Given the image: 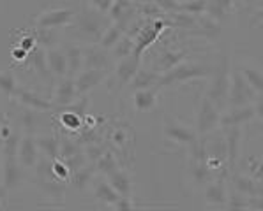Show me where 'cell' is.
<instances>
[{
	"mask_svg": "<svg viewBox=\"0 0 263 211\" xmlns=\"http://www.w3.org/2000/svg\"><path fill=\"white\" fill-rule=\"evenodd\" d=\"M83 152L82 148H80V144L76 143V141L69 139V137H64V139L59 141V157L62 158H69L72 155H76V153Z\"/></svg>",
	"mask_w": 263,
	"mask_h": 211,
	"instance_id": "cell-39",
	"label": "cell"
},
{
	"mask_svg": "<svg viewBox=\"0 0 263 211\" xmlns=\"http://www.w3.org/2000/svg\"><path fill=\"white\" fill-rule=\"evenodd\" d=\"M88 2H90V7H94V9H97L99 13L108 14L113 0H88Z\"/></svg>",
	"mask_w": 263,
	"mask_h": 211,
	"instance_id": "cell-50",
	"label": "cell"
},
{
	"mask_svg": "<svg viewBox=\"0 0 263 211\" xmlns=\"http://www.w3.org/2000/svg\"><path fill=\"white\" fill-rule=\"evenodd\" d=\"M11 134V129L9 127H2V131H0V136H2V139H6L7 136Z\"/></svg>",
	"mask_w": 263,
	"mask_h": 211,
	"instance_id": "cell-54",
	"label": "cell"
},
{
	"mask_svg": "<svg viewBox=\"0 0 263 211\" xmlns=\"http://www.w3.org/2000/svg\"><path fill=\"white\" fill-rule=\"evenodd\" d=\"M20 134L16 132H11L9 136L4 139L2 146H0V153H2V157H16V153H18V144H20Z\"/></svg>",
	"mask_w": 263,
	"mask_h": 211,
	"instance_id": "cell-38",
	"label": "cell"
},
{
	"mask_svg": "<svg viewBox=\"0 0 263 211\" xmlns=\"http://www.w3.org/2000/svg\"><path fill=\"white\" fill-rule=\"evenodd\" d=\"M76 88L72 78H60L55 88V106H71L76 100Z\"/></svg>",
	"mask_w": 263,
	"mask_h": 211,
	"instance_id": "cell-20",
	"label": "cell"
},
{
	"mask_svg": "<svg viewBox=\"0 0 263 211\" xmlns=\"http://www.w3.org/2000/svg\"><path fill=\"white\" fill-rule=\"evenodd\" d=\"M260 95L253 90L240 74V71L230 72L228 95H226V108H240V106L253 104L254 99Z\"/></svg>",
	"mask_w": 263,
	"mask_h": 211,
	"instance_id": "cell-5",
	"label": "cell"
},
{
	"mask_svg": "<svg viewBox=\"0 0 263 211\" xmlns=\"http://www.w3.org/2000/svg\"><path fill=\"white\" fill-rule=\"evenodd\" d=\"M46 60L48 67H50L51 76L55 78H67V60L64 55V50L60 48H48L46 50Z\"/></svg>",
	"mask_w": 263,
	"mask_h": 211,
	"instance_id": "cell-19",
	"label": "cell"
},
{
	"mask_svg": "<svg viewBox=\"0 0 263 211\" xmlns=\"http://www.w3.org/2000/svg\"><path fill=\"white\" fill-rule=\"evenodd\" d=\"M103 152H106V150L103 148L101 144H94V143H90L85 148V157H87V160L88 162H96L97 158H99L101 155H103Z\"/></svg>",
	"mask_w": 263,
	"mask_h": 211,
	"instance_id": "cell-48",
	"label": "cell"
},
{
	"mask_svg": "<svg viewBox=\"0 0 263 211\" xmlns=\"http://www.w3.org/2000/svg\"><path fill=\"white\" fill-rule=\"evenodd\" d=\"M138 16H140L138 4L133 2V0H113L110 11H108L110 22L122 28L124 34L129 28V25H131Z\"/></svg>",
	"mask_w": 263,
	"mask_h": 211,
	"instance_id": "cell-7",
	"label": "cell"
},
{
	"mask_svg": "<svg viewBox=\"0 0 263 211\" xmlns=\"http://www.w3.org/2000/svg\"><path fill=\"white\" fill-rule=\"evenodd\" d=\"M23 181V167L18 157H2V186L13 190Z\"/></svg>",
	"mask_w": 263,
	"mask_h": 211,
	"instance_id": "cell-13",
	"label": "cell"
},
{
	"mask_svg": "<svg viewBox=\"0 0 263 211\" xmlns=\"http://www.w3.org/2000/svg\"><path fill=\"white\" fill-rule=\"evenodd\" d=\"M30 35L35 40V46H41V48H44V50L53 48L57 44V34L53 32V28L35 27Z\"/></svg>",
	"mask_w": 263,
	"mask_h": 211,
	"instance_id": "cell-31",
	"label": "cell"
},
{
	"mask_svg": "<svg viewBox=\"0 0 263 211\" xmlns=\"http://www.w3.org/2000/svg\"><path fill=\"white\" fill-rule=\"evenodd\" d=\"M226 209L230 211H242V209H249V204H248V197L242 196V194H230L228 192V199H226V204H224Z\"/></svg>",
	"mask_w": 263,
	"mask_h": 211,
	"instance_id": "cell-42",
	"label": "cell"
},
{
	"mask_svg": "<svg viewBox=\"0 0 263 211\" xmlns=\"http://www.w3.org/2000/svg\"><path fill=\"white\" fill-rule=\"evenodd\" d=\"M164 134H166L168 139L175 141V143L180 144H191L194 139H196V131H191L189 127H184V125L179 123H168L164 127Z\"/></svg>",
	"mask_w": 263,
	"mask_h": 211,
	"instance_id": "cell-25",
	"label": "cell"
},
{
	"mask_svg": "<svg viewBox=\"0 0 263 211\" xmlns=\"http://www.w3.org/2000/svg\"><path fill=\"white\" fill-rule=\"evenodd\" d=\"M133 50H135V40H133V37H129V35H122V37L119 39V43L115 44V46L111 48V58L115 60H120V58H125L127 55H131Z\"/></svg>",
	"mask_w": 263,
	"mask_h": 211,
	"instance_id": "cell-34",
	"label": "cell"
},
{
	"mask_svg": "<svg viewBox=\"0 0 263 211\" xmlns=\"http://www.w3.org/2000/svg\"><path fill=\"white\" fill-rule=\"evenodd\" d=\"M94 196L97 201H101V202H104V204H113V202L117 201L120 196H119V192H117L113 186L108 183V181H99V183L96 185V188H94Z\"/></svg>",
	"mask_w": 263,
	"mask_h": 211,
	"instance_id": "cell-32",
	"label": "cell"
},
{
	"mask_svg": "<svg viewBox=\"0 0 263 211\" xmlns=\"http://www.w3.org/2000/svg\"><path fill=\"white\" fill-rule=\"evenodd\" d=\"M164 14H170V13H179V0H152Z\"/></svg>",
	"mask_w": 263,
	"mask_h": 211,
	"instance_id": "cell-47",
	"label": "cell"
},
{
	"mask_svg": "<svg viewBox=\"0 0 263 211\" xmlns=\"http://www.w3.org/2000/svg\"><path fill=\"white\" fill-rule=\"evenodd\" d=\"M92 178H94V167H90V165H83V167H80V169H76V171L71 173L69 180H71L72 188L83 192V190L92 183Z\"/></svg>",
	"mask_w": 263,
	"mask_h": 211,
	"instance_id": "cell-28",
	"label": "cell"
},
{
	"mask_svg": "<svg viewBox=\"0 0 263 211\" xmlns=\"http://www.w3.org/2000/svg\"><path fill=\"white\" fill-rule=\"evenodd\" d=\"M222 129H224V141H226V164H228L230 171H233L237 165L238 155H240L242 127L232 125V127H222Z\"/></svg>",
	"mask_w": 263,
	"mask_h": 211,
	"instance_id": "cell-12",
	"label": "cell"
},
{
	"mask_svg": "<svg viewBox=\"0 0 263 211\" xmlns=\"http://www.w3.org/2000/svg\"><path fill=\"white\" fill-rule=\"evenodd\" d=\"M111 206L117 211H133V209H135V206H133V201H131V197H129V196H120Z\"/></svg>",
	"mask_w": 263,
	"mask_h": 211,
	"instance_id": "cell-49",
	"label": "cell"
},
{
	"mask_svg": "<svg viewBox=\"0 0 263 211\" xmlns=\"http://www.w3.org/2000/svg\"><path fill=\"white\" fill-rule=\"evenodd\" d=\"M226 199H228V186L224 180L210 181L205 188V202L209 206H224Z\"/></svg>",
	"mask_w": 263,
	"mask_h": 211,
	"instance_id": "cell-21",
	"label": "cell"
},
{
	"mask_svg": "<svg viewBox=\"0 0 263 211\" xmlns=\"http://www.w3.org/2000/svg\"><path fill=\"white\" fill-rule=\"evenodd\" d=\"M212 72V67L205 66L200 62H180L179 66L172 67L170 71L161 74L159 81H157V88L161 87H173V85L187 83L191 79L207 78Z\"/></svg>",
	"mask_w": 263,
	"mask_h": 211,
	"instance_id": "cell-3",
	"label": "cell"
},
{
	"mask_svg": "<svg viewBox=\"0 0 263 211\" xmlns=\"http://www.w3.org/2000/svg\"><path fill=\"white\" fill-rule=\"evenodd\" d=\"M108 183H110L113 188L119 192V196H131L133 190V183L129 174L124 171V169L117 167L115 171L108 174Z\"/></svg>",
	"mask_w": 263,
	"mask_h": 211,
	"instance_id": "cell-26",
	"label": "cell"
},
{
	"mask_svg": "<svg viewBox=\"0 0 263 211\" xmlns=\"http://www.w3.org/2000/svg\"><path fill=\"white\" fill-rule=\"evenodd\" d=\"M30 64L34 67V71L37 72V76L41 79H50L51 72L50 67H48V60H46V50L41 46H35L34 50L30 51Z\"/></svg>",
	"mask_w": 263,
	"mask_h": 211,
	"instance_id": "cell-27",
	"label": "cell"
},
{
	"mask_svg": "<svg viewBox=\"0 0 263 211\" xmlns=\"http://www.w3.org/2000/svg\"><path fill=\"white\" fill-rule=\"evenodd\" d=\"M230 58L226 55L219 56L217 64L212 67L210 72V87L207 92V99L216 106L217 109H224L226 108V95H228V85H230Z\"/></svg>",
	"mask_w": 263,
	"mask_h": 211,
	"instance_id": "cell-2",
	"label": "cell"
},
{
	"mask_svg": "<svg viewBox=\"0 0 263 211\" xmlns=\"http://www.w3.org/2000/svg\"><path fill=\"white\" fill-rule=\"evenodd\" d=\"M11 55H13V58H14V60H18V62H23V60L27 58L28 51H27V50H23V48L20 46V48H14V50H13V53H11Z\"/></svg>",
	"mask_w": 263,
	"mask_h": 211,
	"instance_id": "cell-52",
	"label": "cell"
},
{
	"mask_svg": "<svg viewBox=\"0 0 263 211\" xmlns=\"http://www.w3.org/2000/svg\"><path fill=\"white\" fill-rule=\"evenodd\" d=\"M205 7H207V0H184L179 4V11L191 16H200L205 13Z\"/></svg>",
	"mask_w": 263,
	"mask_h": 211,
	"instance_id": "cell-37",
	"label": "cell"
},
{
	"mask_svg": "<svg viewBox=\"0 0 263 211\" xmlns=\"http://www.w3.org/2000/svg\"><path fill=\"white\" fill-rule=\"evenodd\" d=\"M83 60H85V69H97V71H108L113 69L111 55L108 50H103L101 46H88L83 48Z\"/></svg>",
	"mask_w": 263,
	"mask_h": 211,
	"instance_id": "cell-11",
	"label": "cell"
},
{
	"mask_svg": "<svg viewBox=\"0 0 263 211\" xmlns=\"http://www.w3.org/2000/svg\"><path fill=\"white\" fill-rule=\"evenodd\" d=\"M232 185L237 194H242V196H246V197L261 196V181H256L251 176L232 174Z\"/></svg>",
	"mask_w": 263,
	"mask_h": 211,
	"instance_id": "cell-18",
	"label": "cell"
},
{
	"mask_svg": "<svg viewBox=\"0 0 263 211\" xmlns=\"http://www.w3.org/2000/svg\"><path fill=\"white\" fill-rule=\"evenodd\" d=\"M94 164H96V171L101 174H106V176L119 167V162H117V158L111 152H103V155L97 158Z\"/></svg>",
	"mask_w": 263,
	"mask_h": 211,
	"instance_id": "cell-35",
	"label": "cell"
},
{
	"mask_svg": "<svg viewBox=\"0 0 263 211\" xmlns=\"http://www.w3.org/2000/svg\"><path fill=\"white\" fill-rule=\"evenodd\" d=\"M4 196H6V188H4V186H2V188H0V202H2Z\"/></svg>",
	"mask_w": 263,
	"mask_h": 211,
	"instance_id": "cell-55",
	"label": "cell"
},
{
	"mask_svg": "<svg viewBox=\"0 0 263 211\" xmlns=\"http://www.w3.org/2000/svg\"><path fill=\"white\" fill-rule=\"evenodd\" d=\"M141 58L136 55H127L125 58L117 60V66L113 67V79H115L117 88H124L129 85V81L135 76V72L140 69Z\"/></svg>",
	"mask_w": 263,
	"mask_h": 211,
	"instance_id": "cell-9",
	"label": "cell"
},
{
	"mask_svg": "<svg viewBox=\"0 0 263 211\" xmlns=\"http://www.w3.org/2000/svg\"><path fill=\"white\" fill-rule=\"evenodd\" d=\"M76 11L69 9V7H59V9H46L35 18V27H44V28H60L67 27L74 19Z\"/></svg>",
	"mask_w": 263,
	"mask_h": 211,
	"instance_id": "cell-8",
	"label": "cell"
},
{
	"mask_svg": "<svg viewBox=\"0 0 263 211\" xmlns=\"http://www.w3.org/2000/svg\"><path fill=\"white\" fill-rule=\"evenodd\" d=\"M62 50L67 60V78H74L76 74H80L85 69L83 48L76 46V44H66Z\"/></svg>",
	"mask_w": 263,
	"mask_h": 211,
	"instance_id": "cell-17",
	"label": "cell"
},
{
	"mask_svg": "<svg viewBox=\"0 0 263 211\" xmlns=\"http://www.w3.org/2000/svg\"><path fill=\"white\" fill-rule=\"evenodd\" d=\"M51 171H53V176L57 178V180H60V181L69 180V176H71L69 167H67L64 162L57 160V158H53V162H51Z\"/></svg>",
	"mask_w": 263,
	"mask_h": 211,
	"instance_id": "cell-46",
	"label": "cell"
},
{
	"mask_svg": "<svg viewBox=\"0 0 263 211\" xmlns=\"http://www.w3.org/2000/svg\"><path fill=\"white\" fill-rule=\"evenodd\" d=\"M166 27H173V23L170 19L164 18H147L145 23L140 27V30L136 32V35L133 37L135 40V50H133V55L136 56H143L145 50H147L151 44H154L157 40V37L161 35V32Z\"/></svg>",
	"mask_w": 263,
	"mask_h": 211,
	"instance_id": "cell-4",
	"label": "cell"
},
{
	"mask_svg": "<svg viewBox=\"0 0 263 211\" xmlns=\"http://www.w3.org/2000/svg\"><path fill=\"white\" fill-rule=\"evenodd\" d=\"M22 48L23 50H27V51H32L35 48V40L32 35H27L25 39H22Z\"/></svg>",
	"mask_w": 263,
	"mask_h": 211,
	"instance_id": "cell-53",
	"label": "cell"
},
{
	"mask_svg": "<svg viewBox=\"0 0 263 211\" xmlns=\"http://www.w3.org/2000/svg\"><path fill=\"white\" fill-rule=\"evenodd\" d=\"M39 185H41V188L48 194V196H51L55 199L64 196V186L57 183L55 180H39Z\"/></svg>",
	"mask_w": 263,
	"mask_h": 211,
	"instance_id": "cell-43",
	"label": "cell"
},
{
	"mask_svg": "<svg viewBox=\"0 0 263 211\" xmlns=\"http://www.w3.org/2000/svg\"><path fill=\"white\" fill-rule=\"evenodd\" d=\"M191 174L193 180L196 181L198 185L207 183L209 176H210V169L207 162H191Z\"/></svg>",
	"mask_w": 263,
	"mask_h": 211,
	"instance_id": "cell-41",
	"label": "cell"
},
{
	"mask_svg": "<svg viewBox=\"0 0 263 211\" xmlns=\"http://www.w3.org/2000/svg\"><path fill=\"white\" fill-rule=\"evenodd\" d=\"M110 18L108 14L99 13L94 7H83L80 13L74 14L72 19V32L78 39L85 40L88 44H97V40L101 39L103 32L106 30L110 25Z\"/></svg>",
	"mask_w": 263,
	"mask_h": 211,
	"instance_id": "cell-1",
	"label": "cell"
},
{
	"mask_svg": "<svg viewBox=\"0 0 263 211\" xmlns=\"http://www.w3.org/2000/svg\"><path fill=\"white\" fill-rule=\"evenodd\" d=\"M13 97L20 104H23L25 108L32 109V111H50L51 109V102H48L46 99H43L41 95H37V93H34L32 90L16 88Z\"/></svg>",
	"mask_w": 263,
	"mask_h": 211,
	"instance_id": "cell-16",
	"label": "cell"
},
{
	"mask_svg": "<svg viewBox=\"0 0 263 211\" xmlns=\"http://www.w3.org/2000/svg\"><path fill=\"white\" fill-rule=\"evenodd\" d=\"M184 60V53H175V51H163L156 58V72H166L172 67L179 66Z\"/></svg>",
	"mask_w": 263,
	"mask_h": 211,
	"instance_id": "cell-29",
	"label": "cell"
},
{
	"mask_svg": "<svg viewBox=\"0 0 263 211\" xmlns=\"http://www.w3.org/2000/svg\"><path fill=\"white\" fill-rule=\"evenodd\" d=\"M20 123L23 125V131L27 134H34L35 129H37V120H35L34 111H23L20 115Z\"/></svg>",
	"mask_w": 263,
	"mask_h": 211,
	"instance_id": "cell-44",
	"label": "cell"
},
{
	"mask_svg": "<svg viewBox=\"0 0 263 211\" xmlns=\"http://www.w3.org/2000/svg\"><path fill=\"white\" fill-rule=\"evenodd\" d=\"M219 120H221V111L210 102L207 97H203L200 106H198V113H196V136L205 137L216 127H219Z\"/></svg>",
	"mask_w": 263,
	"mask_h": 211,
	"instance_id": "cell-6",
	"label": "cell"
},
{
	"mask_svg": "<svg viewBox=\"0 0 263 211\" xmlns=\"http://www.w3.org/2000/svg\"><path fill=\"white\" fill-rule=\"evenodd\" d=\"M133 2H136V4H148V2H152V0H133Z\"/></svg>",
	"mask_w": 263,
	"mask_h": 211,
	"instance_id": "cell-56",
	"label": "cell"
},
{
	"mask_svg": "<svg viewBox=\"0 0 263 211\" xmlns=\"http://www.w3.org/2000/svg\"><path fill=\"white\" fill-rule=\"evenodd\" d=\"M161 74L156 71H147V69H138L135 72V76L129 81L127 87L131 90H145V88H152V87H157V81H159Z\"/></svg>",
	"mask_w": 263,
	"mask_h": 211,
	"instance_id": "cell-22",
	"label": "cell"
},
{
	"mask_svg": "<svg viewBox=\"0 0 263 211\" xmlns=\"http://www.w3.org/2000/svg\"><path fill=\"white\" fill-rule=\"evenodd\" d=\"M37 143V150L43 152L48 158H59V139L53 136H41L35 139Z\"/></svg>",
	"mask_w": 263,
	"mask_h": 211,
	"instance_id": "cell-33",
	"label": "cell"
},
{
	"mask_svg": "<svg viewBox=\"0 0 263 211\" xmlns=\"http://www.w3.org/2000/svg\"><path fill=\"white\" fill-rule=\"evenodd\" d=\"M240 74L244 76V79L248 81V85L253 88L256 93H261L263 92V74L261 71L254 67H244L240 69Z\"/></svg>",
	"mask_w": 263,
	"mask_h": 211,
	"instance_id": "cell-36",
	"label": "cell"
},
{
	"mask_svg": "<svg viewBox=\"0 0 263 211\" xmlns=\"http://www.w3.org/2000/svg\"><path fill=\"white\" fill-rule=\"evenodd\" d=\"M18 162L22 164V167H34L37 164L39 158V150H37V143H35V137L32 134H27L20 139L18 144Z\"/></svg>",
	"mask_w": 263,
	"mask_h": 211,
	"instance_id": "cell-14",
	"label": "cell"
},
{
	"mask_svg": "<svg viewBox=\"0 0 263 211\" xmlns=\"http://www.w3.org/2000/svg\"><path fill=\"white\" fill-rule=\"evenodd\" d=\"M253 120H256L254 108L253 104H248V106H240V108H230V111L221 116L219 125L221 127H232V125L242 127V125L249 123Z\"/></svg>",
	"mask_w": 263,
	"mask_h": 211,
	"instance_id": "cell-15",
	"label": "cell"
},
{
	"mask_svg": "<svg viewBox=\"0 0 263 211\" xmlns=\"http://www.w3.org/2000/svg\"><path fill=\"white\" fill-rule=\"evenodd\" d=\"M133 102H135L136 111H140V113L152 111L157 104V87L145 88V90H136L135 97H133Z\"/></svg>",
	"mask_w": 263,
	"mask_h": 211,
	"instance_id": "cell-23",
	"label": "cell"
},
{
	"mask_svg": "<svg viewBox=\"0 0 263 211\" xmlns=\"http://www.w3.org/2000/svg\"><path fill=\"white\" fill-rule=\"evenodd\" d=\"M124 35V30L120 28L119 25H115V23H110L108 25L106 30L103 32V35H101V39L97 40V46H101L103 50H108L110 51L113 46H115L117 43H119V39Z\"/></svg>",
	"mask_w": 263,
	"mask_h": 211,
	"instance_id": "cell-30",
	"label": "cell"
},
{
	"mask_svg": "<svg viewBox=\"0 0 263 211\" xmlns=\"http://www.w3.org/2000/svg\"><path fill=\"white\" fill-rule=\"evenodd\" d=\"M60 121H62V125L66 129H69V131H76V129H80V125H82V116L74 111H67L60 116Z\"/></svg>",
	"mask_w": 263,
	"mask_h": 211,
	"instance_id": "cell-45",
	"label": "cell"
},
{
	"mask_svg": "<svg viewBox=\"0 0 263 211\" xmlns=\"http://www.w3.org/2000/svg\"><path fill=\"white\" fill-rule=\"evenodd\" d=\"M233 4H235V0H207L205 13H207L209 18L214 19L216 23H222L228 18Z\"/></svg>",
	"mask_w": 263,
	"mask_h": 211,
	"instance_id": "cell-24",
	"label": "cell"
},
{
	"mask_svg": "<svg viewBox=\"0 0 263 211\" xmlns=\"http://www.w3.org/2000/svg\"><path fill=\"white\" fill-rule=\"evenodd\" d=\"M249 176L256 181H261V158H256L253 164H249Z\"/></svg>",
	"mask_w": 263,
	"mask_h": 211,
	"instance_id": "cell-51",
	"label": "cell"
},
{
	"mask_svg": "<svg viewBox=\"0 0 263 211\" xmlns=\"http://www.w3.org/2000/svg\"><path fill=\"white\" fill-rule=\"evenodd\" d=\"M16 88H18V85H16V78L13 72H9V71L0 72V92L7 97H13Z\"/></svg>",
	"mask_w": 263,
	"mask_h": 211,
	"instance_id": "cell-40",
	"label": "cell"
},
{
	"mask_svg": "<svg viewBox=\"0 0 263 211\" xmlns=\"http://www.w3.org/2000/svg\"><path fill=\"white\" fill-rule=\"evenodd\" d=\"M108 78V71H97V69H83L80 74H76L72 81H74L76 95H87L90 90L99 87L104 79Z\"/></svg>",
	"mask_w": 263,
	"mask_h": 211,
	"instance_id": "cell-10",
	"label": "cell"
}]
</instances>
